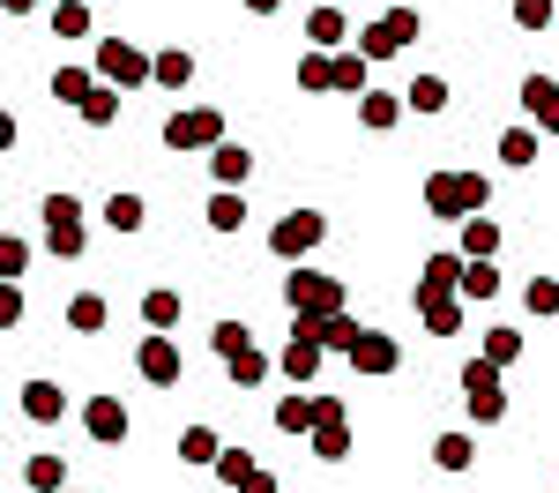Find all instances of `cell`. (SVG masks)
<instances>
[{
  "instance_id": "cell-33",
  "label": "cell",
  "mask_w": 559,
  "mask_h": 493,
  "mask_svg": "<svg viewBox=\"0 0 559 493\" xmlns=\"http://www.w3.org/2000/svg\"><path fill=\"white\" fill-rule=\"evenodd\" d=\"M105 292H75V300H68V329H83V337H97V329H105Z\"/></svg>"
},
{
  "instance_id": "cell-24",
  "label": "cell",
  "mask_w": 559,
  "mask_h": 493,
  "mask_svg": "<svg viewBox=\"0 0 559 493\" xmlns=\"http://www.w3.org/2000/svg\"><path fill=\"white\" fill-rule=\"evenodd\" d=\"M23 486H31V493H68V463L45 448V456H31V463H23Z\"/></svg>"
},
{
  "instance_id": "cell-28",
  "label": "cell",
  "mask_w": 559,
  "mask_h": 493,
  "mask_svg": "<svg viewBox=\"0 0 559 493\" xmlns=\"http://www.w3.org/2000/svg\"><path fill=\"white\" fill-rule=\"evenodd\" d=\"M471 463H477L471 434H440V442H432V471H471Z\"/></svg>"
},
{
  "instance_id": "cell-29",
  "label": "cell",
  "mask_w": 559,
  "mask_h": 493,
  "mask_svg": "<svg viewBox=\"0 0 559 493\" xmlns=\"http://www.w3.org/2000/svg\"><path fill=\"white\" fill-rule=\"evenodd\" d=\"M97 83H105L97 68H52V97H60V105H83Z\"/></svg>"
},
{
  "instance_id": "cell-47",
  "label": "cell",
  "mask_w": 559,
  "mask_h": 493,
  "mask_svg": "<svg viewBox=\"0 0 559 493\" xmlns=\"http://www.w3.org/2000/svg\"><path fill=\"white\" fill-rule=\"evenodd\" d=\"M23 269H31V247L23 239H0V284H15Z\"/></svg>"
},
{
  "instance_id": "cell-31",
  "label": "cell",
  "mask_w": 559,
  "mask_h": 493,
  "mask_svg": "<svg viewBox=\"0 0 559 493\" xmlns=\"http://www.w3.org/2000/svg\"><path fill=\"white\" fill-rule=\"evenodd\" d=\"M269 426H276V434H313V397L292 389V397L276 403V419H269Z\"/></svg>"
},
{
  "instance_id": "cell-4",
  "label": "cell",
  "mask_w": 559,
  "mask_h": 493,
  "mask_svg": "<svg viewBox=\"0 0 559 493\" xmlns=\"http://www.w3.org/2000/svg\"><path fill=\"white\" fill-rule=\"evenodd\" d=\"M321 239H329V218L321 210H292V218H276V232H269V255L276 262H306Z\"/></svg>"
},
{
  "instance_id": "cell-42",
  "label": "cell",
  "mask_w": 559,
  "mask_h": 493,
  "mask_svg": "<svg viewBox=\"0 0 559 493\" xmlns=\"http://www.w3.org/2000/svg\"><path fill=\"white\" fill-rule=\"evenodd\" d=\"M142 321H150V329H165V337H173V321H179V292H165V284H157V292H150V300H142Z\"/></svg>"
},
{
  "instance_id": "cell-18",
  "label": "cell",
  "mask_w": 559,
  "mask_h": 493,
  "mask_svg": "<svg viewBox=\"0 0 559 493\" xmlns=\"http://www.w3.org/2000/svg\"><path fill=\"white\" fill-rule=\"evenodd\" d=\"M45 23H52V38H68V45H83L90 31H97V15H90V0H60V8H52Z\"/></svg>"
},
{
  "instance_id": "cell-25",
  "label": "cell",
  "mask_w": 559,
  "mask_h": 493,
  "mask_svg": "<svg viewBox=\"0 0 559 493\" xmlns=\"http://www.w3.org/2000/svg\"><path fill=\"white\" fill-rule=\"evenodd\" d=\"M403 105H411L418 120H432V113H448V75H418V83L403 90Z\"/></svg>"
},
{
  "instance_id": "cell-43",
  "label": "cell",
  "mask_w": 559,
  "mask_h": 493,
  "mask_svg": "<svg viewBox=\"0 0 559 493\" xmlns=\"http://www.w3.org/2000/svg\"><path fill=\"white\" fill-rule=\"evenodd\" d=\"M38 210H45V224H83V202H75L68 187H52V195H38Z\"/></svg>"
},
{
  "instance_id": "cell-11",
  "label": "cell",
  "mask_w": 559,
  "mask_h": 493,
  "mask_svg": "<svg viewBox=\"0 0 559 493\" xmlns=\"http://www.w3.org/2000/svg\"><path fill=\"white\" fill-rule=\"evenodd\" d=\"M83 434H90V442H105V448H120L134 434V426H128V403H120V397H90L83 403Z\"/></svg>"
},
{
  "instance_id": "cell-53",
  "label": "cell",
  "mask_w": 559,
  "mask_h": 493,
  "mask_svg": "<svg viewBox=\"0 0 559 493\" xmlns=\"http://www.w3.org/2000/svg\"><path fill=\"white\" fill-rule=\"evenodd\" d=\"M68 493H75V486H68Z\"/></svg>"
},
{
  "instance_id": "cell-26",
  "label": "cell",
  "mask_w": 559,
  "mask_h": 493,
  "mask_svg": "<svg viewBox=\"0 0 559 493\" xmlns=\"http://www.w3.org/2000/svg\"><path fill=\"white\" fill-rule=\"evenodd\" d=\"M463 419L471 426H500L508 419V389H463Z\"/></svg>"
},
{
  "instance_id": "cell-49",
  "label": "cell",
  "mask_w": 559,
  "mask_h": 493,
  "mask_svg": "<svg viewBox=\"0 0 559 493\" xmlns=\"http://www.w3.org/2000/svg\"><path fill=\"white\" fill-rule=\"evenodd\" d=\"M15 321H23V292H15V284H0V329H15Z\"/></svg>"
},
{
  "instance_id": "cell-10",
  "label": "cell",
  "mask_w": 559,
  "mask_h": 493,
  "mask_svg": "<svg viewBox=\"0 0 559 493\" xmlns=\"http://www.w3.org/2000/svg\"><path fill=\"white\" fill-rule=\"evenodd\" d=\"M463 269H471V255H463V247H440V255H426V269H418V292H411V300L463 292Z\"/></svg>"
},
{
  "instance_id": "cell-48",
  "label": "cell",
  "mask_w": 559,
  "mask_h": 493,
  "mask_svg": "<svg viewBox=\"0 0 559 493\" xmlns=\"http://www.w3.org/2000/svg\"><path fill=\"white\" fill-rule=\"evenodd\" d=\"M463 389H500V366L477 352V359H463Z\"/></svg>"
},
{
  "instance_id": "cell-41",
  "label": "cell",
  "mask_w": 559,
  "mask_h": 493,
  "mask_svg": "<svg viewBox=\"0 0 559 493\" xmlns=\"http://www.w3.org/2000/svg\"><path fill=\"white\" fill-rule=\"evenodd\" d=\"M90 239H83V224H45V255H60V262H75Z\"/></svg>"
},
{
  "instance_id": "cell-13",
  "label": "cell",
  "mask_w": 559,
  "mask_h": 493,
  "mask_svg": "<svg viewBox=\"0 0 559 493\" xmlns=\"http://www.w3.org/2000/svg\"><path fill=\"white\" fill-rule=\"evenodd\" d=\"M522 120L559 134V83L545 75V68H537V75H522Z\"/></svg>"
},
{
  "instance_id": "cell-2",
  "label": "cell",
  "mask_w": 559,
  "mask_h": 493,
  "mask_svg": "<svg viewBox=\"0 0 559 493\" xmlns=\"http://www.w3.org/2000/svg\"><path fill=\"white\" fill-rule=\"evenodd\" d=\"M284 307H292V314H344L350 292H344V277L292 262V277H284Z\"/></svg>"
},
{
  "instance_id": "cell-34",
  "label": "cell",
  "mask_w": 559,
  "mask_h": 493,
  "mask_svg": "<svg viewBox=\"0 0 559 493\" xmlns=\"http://www.w3.org/2000/svg\"><path fill=\"white\" fill-rule=\"evenodd\" d=\"M75 113H83L90 128H112V120H120V83H97L83 105H75Z\"/></svg>"
},
{
  "instance_id": "cell-52",
  "label": "cell",
  "mask_w": 559,
  "mask_h": 493,
  "mask_svg": "<svg viewBox=\"0 0 559 493\" xmlns=\"http://www.w3.org/2000/svg\"><path fill=\"white\" fill-rule=\"evenodd\" d=\"M247 8H254V15H276V8H284V0H247Z\"/></svg>"
},
{
  "instance_id": "cell-46",
  "label": "cell",
  "mask_w": 559,
  "mask_h": 493,
  "mask_svg": "<svg viewBox=\"0 0 559 493\" xmlns=\"http://www.w3.org/2000/svg\"><path fill=\"white\" fill-rule=\"evenodd\" d=\"M552 15H559V0H515V23H522V31H552Z\"/></svg>"
},
{
  "instance_id": "cell-35",
  "label": "cell",
  "mask_w": 559,
  "mask_h": 493,
  "mask_svg": "<svg viewBox=\"0 0 559 493\" xmlns=\"http://www.w3.org/2000/svg\"><path fill=\"white\" fill-rule=\"evenodd\" d=\"M299 90H306V97L336 90V52H306V60H299Z\"/></svg>"
},
{
  "instance_id": "cell-30",
  "label": "cell",
  "mask_w": 559,
  "mask_h": 493,
  "mask_svg": "<svg viewBox=\"0 0 559 493\" xmlns=\"http://www.w3.org/2000/svg\"><path fill=\"white\" fill-rule=\"evenodd\" d=\"M269 366H276V359L261 352H239V359H224V374H231V389H261V382H269Z\"/></svg>"
},
{
  "instance_id": "cell-19",
  "label": "cell",
  "mask_w": 559,
  "mask_h": 493,
  "mask_svg": "<svg viewBox=\"0 0 559 493\" xmlns=\"http://www.w3.org/2000/svg\"><path fill=\"white\" fill-rule=\"evenodd\" d=\"M202 218H210V232H224V239H231V232L247 224V195H239V187H216V195H210V210H202Z\"/></svg>"
},
{
  "instance_id": "cell-22",
  "label": "cell",
  "mask_w": 559,
  "mask_h": 493,
  "mask_svg": "<svg viewBox=\"0 0 559 493\" xmlns=\"http://www.w3.org/2000/svg\"><path fill=\"white\" fill-rule=\"evenodd\" d=\"M210 471H216V486H231V493H239V486H247V479H254V471H261V463H254V448L224 442V456H216Z\"/></svg>"
},
{
  "instance_id": "cell-12",
  "label": "cell",
  "mask_w": 559,
  "mask_h": 493,
  "mask_svg": "<svg viewBox=\"0 0 559 493\" xmlns=\"http://www.w3.org/2000/svg\"><path fill=\"white\" fill-rule=\"evenodd\" d=\"M344 366H358V374H373V382H381V374H395V366H403V344H395L388 329H366V337L350 344Z\"/></svg>"
},
{
  "instance_id": "cell-38",
  "label": "cell",
  "mask_w": 559,
  "mask_h": 493,
  "mask_svg": "<svg viewBox=\"0 0 559 493\" xmlns=\"http://www.w3.org/2000/svg\"><path fill=\"white\" fill-rule=\"evenodd\" d=\"M210 344H216V359H239V352H254V329L224 314V321H216V329H210Z\"/></svg>"
},
{
  "instance_id": "cell-8",
  "label": "cell",
  "mask_w": 559,
  "mask_h": 493,
  "mask_svg": "<svg viewBox=\"0 0 559 493\" xmlns=\"http://www.w3.org/2000/svg\"><path fill=\"white\" fill-rule=\"evenodd\" d=\"M165 142H173V150H216V142H224V113L187 105V113H173V120H165Z\"/></svg>"
},
{
  "instance_id": "cell-51",
  "label": "cell",
  "mask_w": 559,
  "mask_h": 493,
  "mask_svg": "<svg viewBox=\"0 0 559 493\" xmlns=\"http://www.w3.org/2000/svg\"><path fill=\"white\" fill-rule=\"evenodd\" d=\"M0 8H8V15H31V8H38V0H0Z\"/></svg>"
},
{
  "instance_id": "cell-20",
  "label": "cell",
  "mask_w": 559,
  "mask_h": 493,
  "mask_svg": "<svg viewBox=\"0 0 559 493\" xmlns=\"http://www.w3.org/2000/svg\"><path fill=\"white\" fill-rule=\"evenodd\" d=\"M216 456H224L216 426H187V434H179V463H187V471H210Z\"/></svg>"
},
{
  "instance_id": "cell-15",
  "label": "cell",
  "mask_w": 559,
  "mask_h": 493,
  "mask_svg": "<svg viewBox=\"0 0 559 493\" xmlns=\"http://www.w3.org/2000/svg\"><path fill=\"white\" fill-rule=\"evenodd\" d=\"M463 292H440V300H418V321H426V337H440V344H448V337H463Z\"/></svg>"
},
{
  "instance_id": "cell-27",
  "label": "cell",
  "mask_w": 559,
  "mask_h": 493,
  "mask_svg": "<svg viewBox=\"0 0 559 493\" xmlns=\"http://www.w3.org/2000/svg\"><path fill=\"white\" fill-rule=\"evenodd\" d=\"M395 120H403V97L395 90H366L358 97V128H395Z\"/></svg>"
},
{
  "instance_id": "cell-36",
  "label": "cell",
  "mask_w": 559,
  "mask_h": 493,
  "mask_svg": "<svg viewBox=\"0 0 559 493\" xmlns=\"http://www.w3.org/2000/svg\"><path fill=\"white\" fill-rule=\"evenodd\" d=\"M463 255H471V262H492V255H500V224L471 218V224H463Z\"/></svg>"
},
{
  "instance_id": "cell-23",
  "label": "cell",
  "mask_w": 559,
  "mask_h": 493,
  "mask_svg": "<svg viewBox=\"0 0 559 493\" xmlns=\"http://www.w3.org/2000/svg\"><path fill=\"white\" fill-rule=\"evenodd\" d=\"M23 419H38V426H52V419H60V411H68V397H60V389H52V382H23Z\"/></svg>"
},
{
  "instance_id": "cell-37",
  "label": "cell",
  "mask_w": 559,
  "mask_h": 493,
  "mask_svg": "<svg viewBox=\"0 0 559 493\" xmlns=\"http://www.w3.org/2000/svg\"><path fill=\"white\" fill-rule=\"evenodd\" d=\"M537 134L545 128H508L500 134V165H522V173H530V165H537Z\"/></svg>"
},
{
  "instance_id": "cell-6",
  "label": "cell",
  "mask_w": 559,
  "mask_h": 493,
  "mask_svg": "<svg viewBox=\"0 0 559 493\" xmlns=\"http://www.w3.org/2000/svg\"><path fill=\"white\" fill-rule=\"evenodd\" d=\"M306 442H313L321 463H344L350 456V411L336 397H313V434H306Z\"/></svg>"
},
{
  "instance_id": "cell-1",
  "label": "cell",
  "mask_w": 559,
  "mask_h": 493,
  "mask_svg": "<svg viewBox=\"0 0 559 493\" xmlns=\"http://www.w3.org/2000/svg\"><path fill=\"white\" fill-rule=\"evenodd\" d=\"M485 202H492V179L485 173H432L426 179V210L432 218H448V224H471V218H485Z\"/></svg>"
},
{
  "instance_id": "cell-9",
  "label": "cell",
  "mask_w": 559,
  "mask_h": 493,
  "mask_svg": "<svg viewBox=\"0 0 559 493\" xmlns=\"http://www.w3.org/2000/svg\"><path fill=\"white\" fill-rule=\"evenodd\" d=\"M134 374H142L150 389H173L179 374H187V359H179V344L165 337V329H150V337H142V352H134Z\"/></svg>"
},
{
  "instance_id": "cell-44",
  "label": "cell",
  "mask_w": 559,
  "mask_h": 493,
  "mask_svg": "<svg viewBox=\"0 0 559 493\" xmlns=\"http://www.w3.org/2000/svg\"><path fill=\"white\" fill-rule=\"evenodd\" d=\"M485 359H492V366H515L522 359V329H485Z\"/></svg>"
},
{
  "instance_id": "cell-50",
  "label": "cell",
  "mask_w": 559,
  "mask_h": 493,
  "mask_svg": "<svg viewBox=\"0 0 559 493\" xmlns=\"http://www.w3.org/2000/svg\"><path fill=\"white\" fill-rule=\"evenodd\" d=\"M239 493H284V479H276V471H254V479H247Z\"/></svg>"
},
{
  "instance_id": "cell-21",
  "label": "cell",
  "mask_w": 559,
  "mask_h": 493,
  "mask_svg": "<svg viewBox=\"0 0 559 493\" xmlns=\"http://www.w3.org/2000/svg\"><path fill=\"white\" fill-rule=\"evenodd\" d=\"M105 224H112V232H142V224H150V202H142L134 187H120V195H105Z\"/></svg>"
},
{
  "instance_id": "cell-3",
  "label": "cell",
  "mask_w": 559,
  "mask_h": 493,
  "mask_svg": "<svg viewBox=\"0 0 559 493\" xmlns=\"http://www.w3.org/2000/svg\"><path fill=\"white\" fill-rule=\"evenodd\" d=\"M105 83H120V90H142V83H157V52H142V45L128 38H97V60H90Z\"/></svg>"
},
{
  "instance_id": "cell-16",
  "label": "cell",
  "mask_w": 559,
  "mask_h": 493,
  "mask_svg": "<svg viewBox=\"0 0 559 493\" xmlns=\"http://www.w3.org/2000/svg\"><path fill=\"white\" fill-rule=\"evenodd\" d=\"M210 173H216V187H247V179H254V150H247V142H216Z\"/></svg>"
},
{
  "instance_id": "cell-39",
  "label": "cell",
  "mask_w": 559,
  "mask_h": 493,
  "mask_svg": "<svg viewBox=\"0 0 559 493\" xmlns=\"http://www.w3.org/2000/svg\"><path fill=\"white\" fill-rule=\"evenodd\" d=\"M157 83H165V90H187V83H194V52L165 45V52H157Z\"/></svg>"
},
{
  "instance_id": "cell-14",
  "label": "cell",
  "mask_w": 559,
  "mask_h": 493,
  "mask_svg": "<svg viewBox=\"0 0 559 493\" xmlns=\"http://www.w3.org/2000/svg\"><path fill=\"white\" fill-rule=\"evenodd\" d=\"M321 344H313V337H306V329H292V337H284V359H276V366H284V382H292V389H306V382H313V374H321Z\"/></svg>"
},
{
  "instance_id": "cell-40",
  "label": "cell",
  "mask_w": 559,
  "mask_h": 493,
  "mask_svg": "<svg viewBox=\"0 0 559 493\" xmlns=\"http://www.w3.org/2000/svg\"><path fill=\"white\" fill-rule=\"evenodd\" d=\"M463 300H471V307L500 300V269H492V262H471V269H463Z\"/></svg>"
},
{
  "instance_id": "cell-45",
  "label": "cell",
  "mask_w": 559,
  "mask_h": 493,
  "mask_svg": "<svg viewBox=\"0 0 559 493\" xmlns=\"http://www.w3.org/2000/svg\"><path fill=\"white\" fill-rule=\"evenodd\" d=\"M522 307L530 314H559V277H530V284H522Z\"/></svg>"
},
{
  "instance_id": "cell-7",
  "label": "cell",
  "mask_w": 559,
  "mask_h": 493,
  "mask_svg": "<svg viewBox=\"0 0 559 493\" xmlns=\"http://www.w3.org/2000/svg\"><path fill=\"white\" fill-rule=\"evenodd\" d=\"M292 329H306L321 352H336V359H350V344L366 337V321H358L350 307H344V314H292Z\"/></svg>"
},
{
  "instance_id": "cell-5",
  "label": "cell",
  "mask_w": 559,
  "mask_h": 493,
  "mask_svg": "<svg viewBox=\"0 0 559 493\" xmlns=\"http://www.w3.org/2000/svg\"><path fill=\"white\" fill-rule=\"evenodd\" d=\"M411 38H418V8H388L381 23H366V31H358V52L381 68V60H395Z\"/></svg>"
},
{
  "instance_id": "cell-17",
  "label": "cell",
  "mask_w": 559,
  "mask_h": 493,
  "mask_svg": "<svg viewBox=\"0 0 559 493\" xmlns=\"http://www.w3.org/2000/svg\"><path fill=\"white\" fill-rule=\"evenodd\" d=\"M344 38H350V8H313V15H306V45H313V52H336Z\"/></svg>"
},
{
  "instance_id": "cell-32",
  "label": "cell",
  "mask_w": 559,
  "mask_h": 493,
  "mask_svg": "<svg viewBox=\"0 0 559 493\" xmlns=\"http://www.w3.org/2000/svg\"><path fill=\"white\" fill-rule=\"evenodd\" d=\"M336 90H344V97H366V90H373V60H366V52H336Z\"/></svg>"
}]
</instances>
